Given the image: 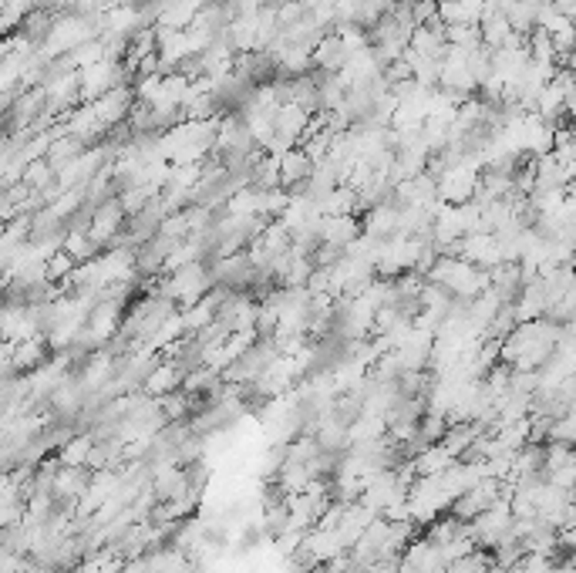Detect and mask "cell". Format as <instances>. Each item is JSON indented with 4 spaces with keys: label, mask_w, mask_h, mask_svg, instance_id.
<instances>
[{
    "label": "cell",
    "mask_w": 576,
    "mask_h": 573,
    "mask_svg": "<svg viewBox=\"0 0 576 573\" xmlns=\"http://www.w3.org/2000/svg\"><path fill=\"white\" fill-rule=\"evenodd\" d=\"M216 286V277H213V263L209 260H192L186 267L169 270L166 277H159L149 290L169 297V301L183 303V307H192L196 301H203L206 294Z\"/></svg>",
    "instance_id": "1"
},
{
    "label": "cell",
    "mask_w": 576,
    "mask_h": 573,
    "mask_svg": "<svg viewBox=\"0 0 576 573\" xmlns=\"http://www.w3.org/2000/svg\"><path fill=\"white\" fill-rule=\"evenodd\" d=\"M428 280L445 286L448 294H455L462 301H475L479 294H486L492 286L489 270L475 267V263L462 260V256H441L439 263L432 267V273H428Z\"/></svg>",
    "instance_id": "2"
},
{
    "label": "cell",
    "mask_w": 576,
    "mask_h": 573,
    "mask_svg": "<svg viewBox=\"0 0 576 573\" xmlns=\"http://www.w3.org/2000/svg\"><path fill=\"white\" fill-rule=\"evenodd\" d=\"M512 526H516V513H512V503L509 496H502L499 503L486 509L475 522H469V533L479 543V550H495L502 539L512 537Z\"/></svg>",
    "instance_id": "3"
},
{
    "label": "cell",
    "mask_w": 576,
    "mask_h": 573,
    "mask_svg": "<svg viewBox=\"0 0 576 573\" xmlns=\"http://www.w3.org/2000/svg\"><path fill=\"white\" fill-rule=\"evenodd\" d=\"M314 169L317 162L304 149H290L287 155H280V189H287L290 200H300L304 185L314 179Z\"/></svg>",
    "instance_id": "4"
},
{
    "label": "cell",
    "mask_w": 576,
    "mask_h": 573,
    "mask_svg": "<svg viewBox=\"0 0 576 573\" xmlns=\"http://www.w3.org/2000/svg\"><path fill=\"white\" fill-rule=\"evenodd\" d=\"M91 479H95V472L88 469V466H61L58 469V479H54V499L58 503H82L85 499V492L91 489ZM78 509V506H74Z\"/></svg>",
    "instance_id": "5"
},
{
    "label": "cell",
    "mask_w": 576,
    "mask_h": 573,
    "mask_svg": "<svg viewBox=\"0 0 576 573\" xmlns=\"http://www.w3.org/2000/svg\"><path fill=\"white\" fill-rule=\"evenodd\" d=\"M192 54H199L192 34L175 31V27H159V58H162V65H166V75L175 71V67L183 65L186 58H192Z\"/></svg>",
    "instance_id": "6"
},
{
    "label": "cell",
    "mask_w": 576,
    "mask_h": 573,
    "mask_svg": "<svg viewBox=\"0 0 576 573\" xmlns=\"http://www.w3.org/2000/svg\"><path fill=\"white\" fill-rule=\"evenodd\" d=\"M492 277V290L499 294V301L502 303H516L519 297H523V267L519 263H499V267L489 270Z\"/></svg>",
    "instance_id": "7"
},
{
    "label": "cell",
    "mask_w": 576,
    "mask_h": 573,
    "mask_svg": "<svg viewBox=\"0 0 576 573\" xmlns=\"http://www.w3.org/2000/svg\"><path fill=\"white\" fill-rule=\"evenodd\" d=\"M347 61H351V51H347L340 34H327L321 44H317V51H314V67L331 71V75H340L347 67Z\"/></svg>",
    "instance_id": "8"
},
{
    "label": "cell",
    "mask_w": 576,
    "mask_h": 573,
    "mask_svg": "<svg viewBox=\"0 0 576 573\" xmlns=\"http://www.w3.org/2000/svg\"><path fill=\"white\" fill-rule=\"evenodd\" d=\"M479 27H482V44L489 51H499L506 48L509 41H512V24H509V17L502 11H482L479 17Z\"/></svg>",
    "instance_id": "9"
},
{
    "label": "cell",
    "mask_w": 576,
    "mask_h": 573,
    "mask_svg": "<svg viewBox=\"0 0 576 573\" xmlns=\"http://www.w3.org/2000/svg\"><path fill=\"white\" fill-rule=\"evenodd\" d=\"M183 381H186V374H183V371L175 368L169 357H166V361L152 371V378L145 381V388H142V391H145V395H152V398H166V395H172V391H179V388H183Z\"/></svg>",
    "instance_id": "10"
},
{
    "label": "cell",
    "mask_w": 576,
    "mask_h": 573,
    "mask_svg": "<svg viewBox=\"0 0 576 573\" xmlns=\"http://www.w3.org/2000/svg\"><path fill=\"white\" fill-rule=\"evenodd\" d=\"M458 459L452 452H448V445L445 442H435V445H428L422 455H415L411 459V466H415V472L418 475H439V472H445L448 466H455Z\"/></svg>",
    "instance_id": "11"
},
{
    "label": "cell",
    "mask_w": 576,
    "mask_h": 573,
    "mask_svg": "<svg viewBox=\"0 0 576 573\" xmlns=\"http://www.w3.org/2000/svg\"><path fill=\"white\" fill-rule=\"evenodd\" d=\"M405 61L411 67V78L422 84V88H439L441 84V61L439 58H428V54H418V51H405Z\"/></svg>",
    "instance_id": "12"
},
{
    "label": "cell",
    "mask_w": 576,
    "mask_h": 573,
    "mask_svg": "<svg viewBox=\"0 0 576 573\" xmlns=\"http://www.w3.org/2000/svg\"><path fill=\"white\" fill-rule=\"evenodd\" d=\"M85 152H88L85 138H78V135H58V138H54V145H51V152H48V162L61 172V169L71 166L74 159H82Z\"/></svg>",
    "instance_id": "13"
},
{
    "label": "cell",
    "mask_w": 576,
    "mask_h": 573,
    "mask_svg": "<svg viewBox=\"0 0 576 573\" xmlns=\"http://www.w3.org/2000/svg\"><path fill=\"white\" fill-rule=\"evenodd\" d=\"M364 233L357 216H323V236L334 247H351L357 236Z\"/></svg>",
    "instance_id": "14"
},
{
    "label": "cell",
    "mask_w": 576,
    "mask_h": 573,
    "mask_svg": "<svg viewBox=\"0 0 576 573\" xmlns=\"http://www.w3.org/2000/svg\"><path fill=\"white\" fill-rule=\"evenodd\" d=\"M91 449H95V436L85 432V436H74L71 442H65L58 449V459H61V466H88Z\"/></svg>",
    "instance_id": "15"
},
{
    "label": "cell",
    "mask_w": 576,
    "mask_h": 573,
    "mask_svg": "<svg viewBox=\"0 0 576 573\" xmlns=\"http://www.w3.org/2000/svg\"><path fill=\"white\" fill-rule=\"evenodd\" d=\"M253 185L256 189H280V155H260V162L253 169Z\"/></svg>",
    "instance_id": "16"
},
{
    "label": "cell",
    "mask_w": 576,
    "mask_h": 573,
    "mask_svg": "<svg viewBox=\"0 0 576 573\" xmlns=\"http://www.w3.org/2000/svg\"><path fill=\"white\" fill-rule=\"evenodd\" d=\"M65 253H71L74 260H82V263H88V260H95V256H102V247L91 239L88 233H71L65 236Z\"/></svg>",
    "instance_id": "17"
},
{
    "label": "cell",
    "mask_w": 576,
    "mask_h": 573,
    "mask_svg": "<svg viewBox=\"0 0 576 573\" xmlns=\"http://www.w3.org/2000/svg\"><path fill=\"white\" fill-rule=\"evenodd\" d=\"M51 179H58V169L48 159H37V162H31V166L24 169V179L20 183H27L31 189H48Z\"/></svg>",
    "instance_id": "18"
},
{
    "label": "cell",
    "mask_w": 576,
    "mask_h": 573,
    "mask_svg": "<svg viewBox=\"0 0 576 573\" xmlns=\"http://www.w3.org/2000/svg\"><path fill=\"white\" fill-rule=\"evenodd\" d=\"M74 270H78V260H74L71 253L58 250L51 260H48V280H51V284H65V280H71Z\"/></svg>",
    "instance_id": "19"
},
{
    "label": "cell",
    "mask_w": 576,
    "mask_h": 573,
    "mask_svg": "<svg viewBox=\"0 0 576 573\" xmlns=\"http://www.w3.org/2000/svg\"><path fill=\"white\" fill-rule=\"evenodd\" d=\"M115 4H119V7H136V11H142L149 0H115Z\"/></svg>",
    "instance_id": "20"
},
{
    "label": "cell",
    "mask_w": 576,
    "mask_h": 573,
    "mask_svg": "<svg viewBox=\"0 0 576 573\" xmlns=\"http://www.w3.org/2000/svg\"><path fill=\"white\" fill-rule=\"evenodd\" d=\"M546 4H563V0H546Z\"/></svg>",
    "instance_id": "21"
},
{
    "label": "cell",
    "mask_w": 576,
    "mask_h": 573,
    "mask_svg": "<svg viewBox=\"0 0 576 573\" xmlns=\"http://www.w3.org/2000/svg\"><path fill=\"white\" fill-rule=\"evenodd\" d=\"M570 132H573V135H576V122H573V129H570Z\"/></svg>",
    "instance_id": "22"
}]
</instances>
